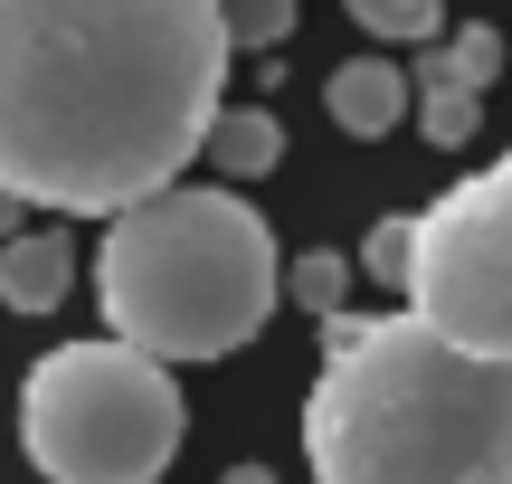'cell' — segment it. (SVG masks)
Returning <instances> with one entry per match:
<instances>
[{
    "label": "cell",
    "mask_w": 512,
    "mask_h": 484,
    "mask_svg": "<svg viewBox=\"0 0 512 484\" xmlns=\"http://www.w3.org/2000/svg\"><path fill=\"white\" fill-rule=\"evenodd\" d=\"M304 466L313 484H512V361L456 352L418 314H323Z\"/></svg>",
    "instance_id": "7a4b0ae2"
},
{
    "label": "cell",
    "mask_w": 512,
    "mask_h": 484,
    "mask_svg": "<svg viewBox=\"0 0 512 484\" xmlns=\"http://www.w3.org/2000/svg\"><path fill=\"white\" fill-rule=\"evenodd\" d=\"M19 447L48 484H152L181 456V380L133 342H57L19 380Z\"/></svg>",
    "instance_id": "277c9868"
},
{
    "label": "cell",
    "mask_w": 512,
    "mask_h": 484,
    "mask_svg": "<svg viewBox=\"0 0 512 484\" xmlns=\"http://www.w3.org/2000/svg\"><path fill=\"white\" fill-rule=\"evenodd\" d=\"M285 285H294V304H304V314H342V304H351V266L332 257V247L294 257V266H285Z\"/></svg>",
    "instance_id": "7c38bea8"
},
{
    "label": "cell",
    "mask_w": 512,
    "mask_h": 484,
    "mask_svg": "<svg viewBox=\"0 0 512 484\" xmlns=\"http://www.w3.org/2000/svg\"><path fill=\"white\" fill-rule=\"evenodd\" d=\"M67 276H76V238L67 228H19V238H0V304H10V314H57V304H67Z\"/></svg>",
    "instance_id": "52a82bcc"
},
{
    "label": "cell",
    "mask_w": 512,
    "mask_h": 484,
    "mask_svg": "<svg viewBox=\"0 0 512 484\" xmlns=\"http://www.w3.org/2000/svg\"><path fill=\"white\" fill-rule=\"evenodd\" d=\"M209 10H219L228 57H266V48L294 38V0H209Z\"/></svg>",
    "instance_id": "9c48e42d"
},
{
    "label": "cell",
    "mask_w": 512,
    "mask_h": 484,
    "mask_svg": "<svg viewBox=\"0 0 512 484\" xmlns=\"http://www.w3.org/2000/svg\"><path fill=\"white\" fill-rule=\"evenodd\" d=\"M228 484H275V475L266 466H228Z\"/></svg>",
    "instance_id": "2e32d148"
},
{
    "label": "cell",
    "mask_w": 512,
    "mask_h": 484,
    "mask_svg": "<svg viewBox=\"0 0 512 484\" xmlns=\"http://www.w3.org/2000/svg\"><path fill=\"white\" fill-rule=\"evenodd\" d=\"M399 295L437 342L512 361V152L494 171H465L446 200L408 219Z\"/></svg>",
    "instance_id": "5b68a950"
},
{
    "label": "cell",
    "mask_w": 512,
    "mask_h": 484,
    "mask_svg": "<svg viewBox=\"0 0 512 484\" xmlns=\"http://www.w3.org/2000/svg\"><path fill=\"white\" fill-rule=\"evenodd\" d=\"M494 67H503V38L494 29H456V38H446V57H437V76H456V86H494Z\"/></svg>",
    "instance_id": "4fadbf2b"
},
{
    "label": "cell",
    "mask_w": 512,
    "mask_h": 484,
    "mask_svg": "<svg viewBox=\"0 0 512 484\" xmlns=\"http://www.w3.org/2000/svg\"><path fill=\"white\" fill-rule=\"evenodd\" d=\"M219 86L209 0H0V190L114 219L190 171Z\"/></svg>",
    "instance_id": "6da1fadb"
},
{
    "label": "cell",
    "mask_w": 512,
    "mask_h": 484,
    "mask_svg": "<svg viewBox=\"0 0 512 484\" xmlns=\"http://www.w3.org/2000/svg\"><path fill=\"white\" fill-rule=\"evenodd\" d=\"M19 209H29V200H10V190H0V238H19Z\"/></svg>",
    "instance_id": "9a60e30c"
},
{
    "label": "cell",
    "mask_w": 512,
    "mask_h": 484,
    "mask_svg": "<svg viewBox=\"0 0 512 484\" xmlns=\"http://www.w3.org/2000/svg\"><path fill=\"white\" fill-rule=\"evenodd\" d=\"M200 152H209L219 181H266V171L285 162V124H275V105H219L209 133H200Z\"/></svg>",
    "instance_id": "ba28073f"
},
{
    "label": "cell",
    "mask_w": 512,
    "mask_h": 484,
    "mask_svg": "<svg viewBox=\"0 0 512 484\" xmlns=\"http://www.w3.org/2000/svg\"><path fill=\"white\" fill-rule=\"evenodd\" d=\"M285 295L266 209L238 200L228 181H162L124 200L95 247V304L114 342L152 361H228L266 333Z\"/></svg>",
    "instance_id": "3957f363"
},
{
    "label": "cell",
    "mask_w": 512,
    "mask_h": 484,
    "mask_svg": "<svg viewBox=\"0 0 512 484\" xmlns=\"http://www.w3.org/2000/svg\"><path fill=\"white\" fill-rule=\"evenodd\" d=\"M418 124H427V143H446V152H456L465 133H475V86H456V76L418 67Z\"/></svg>",
    "instance_id": "30bf717a"
},
{
    "label": "cell",
    "mask_w": 512,
    "mask_h": 484,
    "mask_svg": "<svg viewBox=\"0 0 512 484\" xmlns=\"http://www.w3.org/2000/svg\"><path fill=\"white\" fill-rule=\"evenodd\" d=\"M323 105H332V124H342L351 143H380L408 114V67L399 57H351V67L323 76Z\"/></svg>",
    "instance_id": "8992f818"
},
{
    "label": "cell",
    "mask_w": 512,
    "mask_h": 484,
    "mask_svg": "<svg viewBox=\"0 0 512 484\" xmlns=\"http://www.w3.org/2000/svg\"><path fill=\"white\" fill-rule=\"evenodd\" d=\"M399 266H408V219H380L361 238V266H351V276H380V285H399Z\"/></svg>",
    "instance_id": "5bb4252c"
},
{
    "label": "cell",
    "mask_w": 512,
    "mask_h": 484,
    "mask_svg": "<svg viewBox=\"0 0 512 484\" xmlns=\"http://www.w3.org/2000/svg\"><path fill=\"white\" fill-rule=\"evenodd\" d=\"M351 19H361L370 38H389V48H399V38H437V19H446V0H351Z\"/></svg>",
    "instance_id": "8fae6325"
}]
</instances>
